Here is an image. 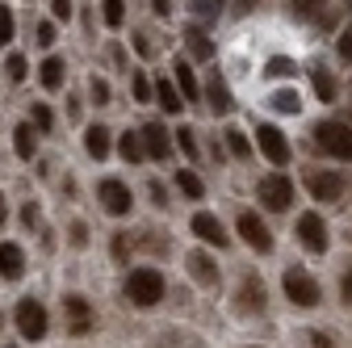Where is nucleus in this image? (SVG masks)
I'll return each instance as SVG.
<instances>
[{
	"instance_id": "obj_17",
	"label": "nucleus",
	"mask_w": 352,
	"mask_h": 348,
	"mask_svg": "<svg viewBox=\"0 0 352 348\" xmlns=\"http://www.w3.org/2000/svg\"><path fill=\"white\" fill-rule=\"evenodd\" d=\"M21 273H25V252L17 243H0V277L17 281Z\"/></svg>"
},
{
	"instance_id": "obj_33",
	"label": "nucleus",
	"mask_w": 352,
	"mask_h": 348,
	"mask_svg": "<svg viewBox=\"0 0 352 348\" xmlns=\"http://www.w3.org/2000/svg\"><path fill=\"white\" fill-rule=\"evenodd\" d=\"M88 93H93V101H97V105H109V84H105V80H97V76H93Z\"/></svg>"
},
{
	"instance_id": "obj_39",
	"label": "nucleus",
	"mask_w": 352,
	"mask_h": 348,
	"mask_svg": "<svg viewBox=\"0 0 352 348\" xmlns=\"http://www.w3.org/2000/svg\"><path fill=\"white\" fill-rule=\"evenodd\" d=\"M130 89H135V97H139V101H151V84H147L143 76H135V80H130Z\"/></svg>"
},
{
	"instance_id": "obj_3",
	"label": "nucleus",
	"mask_w": 352,
	"mask_h": 348,
	"mask_svg": "<svg viewBox=\"0 0 352 348\" xmlns=\"http://www.w3.org/2000/svg\"><path fill=\"white\" fill-rule=\"evenodd\" d=\"M281 285H285V298L294 302V307H302V311H311V307H319V281L306 273V269H285V277H281Z\"/></svg>"
},
{
	"instance_id": "obj_18",
	"label": "nucleus",
	"mask_w": 352,
	"mask_h": 348,
	"mask_svg": "<svg viewBox=\"0 0 352 348\" xmlns=\"http://www.w3.org/2000/svg\"><path fill=\"white\" fill-rule=\"evenodd\" d=\"M38 135H42V130L30 126V122H21V126L13 130V147H17L21 160H34V151H38Z\"/></svg>"
},
{
	"instance_id": "obj_21",
	"label": "nucleus",
	"mask_w": 352,
	"mask_h": 348,
	"mask_svg": "<svg viewBox=\"0 0 352 348\" xmlns=\"http://www.w3.org/2000/svg\"><path fill=\"white\" fill-rule=\"evenodd\" d=\"M84 151L93 155V160H105V155H109V130H105V126H88V135H84Z\"/></svg>"
},
{
	"instance_id": "obj_43",
	"label": "nucleus",
	"mask_w": 352,
	"mask_h": 348,
	"mask_svg": "<svg viewBox=\"0 0 352 348\" xmlns=\"http://www.w3.org/2000/svg\"><path fill=\"white\" fill-rule=\"evenodd\" d=\"M340 59H348V63H352V30H344V34H340Z\"/></svg>"
},
{
	"instance_id": "obj_41",
	"label": "nucleus",
	"mask_w": 352,
	"mask_h": 348,
	"mask_svg": "<svg viewBox=\"0 0 352 348\" xmlns=\"http://www.w3.org/2000/svg\"><path fill=\"white\" fill-rule=\"evenodd\" d=\"M126 252H130V239H126V231H118V235H113V256L126 260Z\"/></svg>"
},
{
	"instance_id": "obj_26",
	"label": "nucleus",
	"mask_w": 352,
	"mask_h": 348,
	"mask_svg": "<svg viewBox=\"0 0 352 348\" xmlns=\"http://www.w3.org/2000/svg\"><path fill=\"white\" fill-rule=\"evenodd\" d=\"M118 147H122V160H126V164H135V160H143V155H147L143 135H130V130L122 135V143H118Z\"/></svg>"
},
{
	"instance_id": "obj_7",
	"label": "nucleus",
	"mask_w": 352,
	"mask_h": 348,
	"mask_svg": "<svg viewBox=\"0 0 352 348\" xmlns=\"http://www.w3.org/2000/svg\"><path fill=\"white\" fill-rule=\"evenodd\" d=\"M256 147L264 151V160L277 164V168L289 164V143H285V135H281L273 122H260V126H256Z\"/></svg>"
},
{
	"instance_id": "obj_2",
	"label": "nucleus",
	"mask_w": 352,
	"mask_h": 348,
	"mask_svg": "<svg viewBox=\"0 0 352 348\" xmlns=\"http://www.w3.org/2000/svg\"><path fill=\"white\" fill-rule=\"evenodd\" d=\"M126 298L135 302V307H155L164 298V277L160 269H135L126 277Z\"/></svg>"
},
{
	"instance_id": "obj_12",
	"label": "nucleus",
	"mask_w": 352,
	"mask_h": 348,
	"mask_svg": "<svg viewBox=\"0 0 352 348\" xmlns=\"http://www.w3.org/2000/svg\"><path fill=\"white\" fill-rule=\"evenodd\" d=\"M264 302H269V290H264V281L256 273H248L243 285H239V311L243 315H264Z\"/></svg>"
},
{
	"instance_id": "obj_22",
	"label": "nucleus",
	"mask_w": 352,
	"mask_h": 348,
	"mask_svg": "<svg viewBox=\"0 0 352 348\" xmlns=\"http://www.w3.org/2000/svg\"><path fill=\"white\" fill-rule=\"evenodd\" d=\"M311 80H315V93H319V101H336L340 97V84H336V76L327 72V67H311Z\"/></svg>"
},
{
	"instance_id": "obj_14",
	"label": "nucleus",
	"mask_w": 352,
	"mask_h": 348,
	"mask_svg": "<svg viewBox=\"0 0 352 348\" xmlns=\"http://www.w3.org/2000/svg\"><path fill=\"white\" fill-rule=\"evenodd\" d=\"M185 265H189V277H193L197 285H206V290H214V285H218V265H214L206 252H189Z\"/></svg>"
},
{
	"instance_id": "obj_10",
	"label": "nucleus",
	"mask_w": 352,
	"mask_h": 348,
	"mask_svg": "<svg viewBox=\"0 0 352 348\" xmlns=\"http://www.w3.org/2000/svg\"><path fill=\"white\" fill-rule=\"evenodd\" d=\"M17 327H21L25 340H42V336H47V311H42V302H34V298L17 302Z\"/></svg>"
},
{
	"instance_id": "obj_46",
	"label": "nucleus",
	"mask_w": 352,
	"mask_h": 348,
	"mask_svg": "<svg viewBox=\"0 0 352 348\" xmlns=\"http://www.w3.org/2000/svg\"><path fill=\"white\" fill-rule=\"evenodd\" d=\"M21 223H25V227L38 223V206H25V210H21Z\"/></svg>"
},
{
	"instance_id": "obj_27",
	"label": "nucleus",
	"mask_w": 352,
	"mask_h": 348,
	"mask_svg": "<svg viewBox=\"0 0 352 348\" xmlns=\"http://www.w3.org/2000/svg\"><path fill=\"white\" fill-rule=\"evenodd\" d=\"M223 139H227V151H231L235 160H248V155H252V147H248V139H243V130H235V126H231Z\"/></svg>"
},
{
	"instance_id": "obj_29",
	"label": "nucleus",
	"mask_w": 352,
	"mask_h": 348,
	"mask_svg": "<svg viewBox=\"0 0 352 348\" xmlns=\"http://www.w3.org/2000/svg\"><path fill=\"white\" fill-rule=\"evenodd\" d=\"M273 109H281V113H298V109H302V101H298V93H294V89H281V93H273Z\"/></svg>"
},
{
	"instance_id": "obj_49",
	"label": "nucleus",
	"mask_w": 352,
	"mask_h": 348,
	"mask_svg": "<svg viewBox=\"0 0 352 348\" xmlns=\"http://www.w3.org/2000/svg\"><path fill=\"white\" fill-rule=\"evenodd\" d=\"M5 219H9V206H5V197H0V227H5Z\"/></svg>"
},
{
	"instance_id": "obj_44",
	"label": "nucleus",
	"mask_w": 352,
	"mask_h": 348,
	"mask_svg": "<svg viewBox=\"0 0 352 348\" xmlns=\"http://www.w3.org/2000/svg\"><path fill=\"white\" fill-rule=\"evenodd\" d=\"M340 298H344V307H352V269H348L344 281H340Z\"/></svg>"
},
{
	"instance_id": "obj_31",
	"label": "nucleus",
	"mask_w": 352,
	"mask_h": 348,
	"mask_svg": "<svg viewBox=\"0 0 352 348\" xmlns=\"http://www.w3.org/2000/svg\"><path fill=\"white\" fill-rule=\"evenodd\" d=\"M126 21V0H105V25H122Z\"/></svg>"
},
{
	"instance_id": "obj_24",
	"label": "nucleus",
	"mask_w": 352,
	"mask_h": 348,
	"mask_svg": "<svg viewBox=\"0 0 352 348\" xmlns=\"http://www.w3.org/2000/svg\"><path fill=\"white\" fill-rule=\"evenodd\" d=\"M176 185H181V193H189L193 202H201V197H206V181L197 177V172H189V168L176 172Z\"/></svg>"
},
{
	"instance_id": "obj_11",
	"label": "nucleus",
	"mask_w": 352,
	"mask_h": 348,
	"mask_svg": "<svg viewBox=\"0 0 352 348\" xmlns=\"http://www.w3.org/2000/svg\"><path fill=\"white\" fill-rule=\"evenodd\" d=\"M189 227H193V235H197L201 243H210V248H227V243H231V235L223 231V223H218L214 214H206V210H197V214H193Z\"/></svg>"
},
{
	"instance_id": "obj_47",
	"label": "nucleus",
	"mask_w": 352,
	"mask_h": 348,
	"mask_svg": "<svg viewBox=\"0 0 352 348\" xmlns=\"http://www.w3.org/2000/svg\"><path fill=\"white\" fill-rule=\"evenodd\" d=\"M72 243H76V248H84V227H80V223L72 227Z\"/></svg>"
},
{
	"instance_id": "obj_16",
	"label": "nucleus",
	"mask_w": 352,
	"mask_h": 348,
	"mask_svg": "<svg viewBox=\"0 0 352 348\" xmlns=\"http://www.w3.org/2000/svg\"><path fill=\"white\" fill-rule=\"evenodd\" d=\"M206 101H210V109L218 118L231 113V93H227V80L218 76V72H210V80H206Z\"/></svg>"
},
{
	"instance_id": "obj_13",
	"label": "nucleus",
	"mask_w": 352,
	"mask_h": 348,
	"mask_svg": "<svg viewBox=\"0 0 352 348\" xmlns=\"http://www.w3.org/2000/svg\"><path fill=\"white\" fill-rule=\"evenodd\" d=\"M101 202H105V210L113 214V219H122V214H130V206H135V197H130V189L122 185V181H101Z\"/></svg>"
},
{
	"instance_id": "obj_48",
	"label": "nucleus",
	"mask_w": 352,
	"mask_h": 348,
	"mask_svg": "<svg viewBox=\"0 0 352 348\" xmlns=\"http://www.w3.org/2000/svg\"><path fill=\"white\" fill-rule=\"evenodd\" d=\"M151 5H155V13H168V5H172V0H151Z\"/></svg>"
},
{
	"instance_id": "obj_40",
	"label": "nucleus",
	"mask_w": 352,
	"mask_h": 348,
	"mask_svg": "<svg viewBox=\"0 0 352 348\" xmlns=\"http://www.w3.org/2000/svg\"><path fill=\"white\" fill-rule=\"evenodd\" d=\"M34 126L38 130H51V109L47 105H34Z\"/></svg>"
},
{
	"instance_id": "obj_45",
	"label": "nucleus",
	"mask_w": 352,
	"mask_h": 348,
	"mask_svg": "<svg viewBox=\"0 0 352 348\" xmlns=\"http://www.w3.org/2000/svg\"><path fill=\"white\" fill-rule=\"evenodd\" d=\"M256 5H260V0H235V5H231V9H235V13H239V17H243V13H252V9H256Z\"/></svg>"
},
{
	"instance_id": "obj_36",
	"label": "nucleus",
	"mask_w": 352,
	"mask_h": 348,
	"mask_svg": "<svg viewBox=\"0 0 352 348\" xmlns=\"http://www.w3.org/2000/svg\"><path fill=\"white\" fill-rule=\"evenodd\" d=\"M9 38H13V13H9V9H0V47H5Z\"/></svg>"
},
{
	"instance_id": "obj_30",
	"label": "nucleus",
	"mask_w": 352,
	"mask_h": 348,
	"mask_svg": "<svg viewBox=\"0 0 352 348\" xmlns=\"http://www.w3.org/2000/svg\"><path fill=\"white\" fill-rule=\"evenodd\" d=\"M294 72H298V63H294V59H285V55H277V59L264 63V76H294Z\"/></svg>"
},
{
	"instance_id": "obj_19",
	"label": "nucleus",
	"mask_w": 352,
	"mask_h": 348,
	"mask_svg": "<svg viewBox=\"0 0 352 348\" xmlns=\"http://www.w3.org/2000/svg\"><path fill=\"white\" fill-rule=\"evenodd\" d=\"M172 67H176V84H181V97H185V101H201V89H197V76H193L189 59H176Z\"/></svg>"
},
{
	"instance_id": "obj_1",
	"label": "nucleus",
	"mask_w": 352,
	"mask_h": 348,
	"mask_svg": "<svg viewBox=\"0 0 352 348\" xmlns=\"http://www.w3.org/2000/svg\"><path fill=\"white\" fill-rule=\"evenodd\" d=\"M315 147L331 160H352V126L348 122H319L315 126Z\"/></svg>"
},
{
	"instance_id": "obj_34",
	"label": "nucleus",
	"mask_w": 352,
	"mask_h": 348,
	"mask_svg": "<svg viewBox=\"0 0 352 348\" xmlns=\"http://www.w3.org/2000/svg\"><path fill=\"white\" fill-rule=\"evenodd\" d=\"M319 9H323V0H294V13L298 17H315Z\"/></svg>"
},
{
	"instance_id": "obj_20",
	"label": "nucleus",
	"mask_w": 352,
	"mask_h": 348,
	"mask_svg": "<svg viewBox=\"0 0 352 348\" xmlns=\"http://www.w3.org/2000/svg\"><path fill=\"white\" fill-rule=\"evenodd\" d=\"M155 101L164 105V113H181V109H185V97L176 93V84H172V80H164V76L155 80Z\"/></svg>"
},
{
	"instance_id": "obj_42",
	"label": "nucleus",
	"mask_w": 352,
	"mask_h": 348,
	"mask_svg": "<svg viewBox=\"0 0 352 348\" xmlns=\"http://www.w3.org/2000/svg\"><path fill=\"white\" fill-rule=\"evenodd\" d=\"M51 13H55L59 21H67V17H72V0H51Z\"/></svg>"
},
{
	"instance_id": "obj_5",
	"label": "nucleus",
	"mask_w": 352,
	"mask_h": 348,
	"mask_svg": "<svg viewBox=\"0 0 352 348\" xmlns=\"http://www.w3.org/2000/svg\"><path fill=\"white\" fill-rule=\"evenodd\" d=\"M294 235H298V243L311 252V256H323L327 252V227H323V219L319 214H298V227H294Z\"/></svg>"
},
{
	"instance_id": "obj_25",
	"label": "nucleus",
	"mask_w": 352,
	"mask_h": 348,
	"mask_svg": "<svg viewBox=\"0 0 352 348\" xmlns=\"http://www.w3.org/2000/svg\"><path fill=\"white\" fill-rule=\"evenodd\" d=\"M63 59H55V55H47V63H42V84L55 93V89H63Z\"/></svg>"
},
{
	"instance_id": "obj_32",
	"label": "nucleus",
	"mask_w": 352,
	"mask_h": 348,
	"mask_svg": "<svg viewBox=\"0 0 352 348\" xmlns=\"http://www.w3.org/2000/svg\"><path fill=\"white\" fill-rule=\"evenodd\" d=\"M189 9H193V17H214L223 9V0H189Z\"/></svg>"
},
{
	"instance_id": "obj_8",
	"label": "nucleus",
	"mask_w": 352,
	"mask_h": 348,
	"mask_svg": "<svg viewBox=\"0 0 352 348\" xmlns=\"http://www.w3.org/2000/svg\"><path fill=\"white\" fill-rule=\"evenodd\" d=\"M239 235H243V243H248L252 252H260V256L273 252V231L264 227V219H260V214H252V210L239 214Z\"/></svg>"
},
{
	"instance_id": "obj_28",
	"label": "nucleus",
	"mask_w": 352,
	"mask_h": 348,
	"mask_svg": "<svg viewBox=\"0 0 352 348\" xmlns=\"http://www.w3.org/2000/svg\"><path fill=\"white\" fill-rule=\"evenodd\" d=\"M176 147H181L189 160H197V151H201V143H197V135H193L189 126H181V130H176Z\"/></svg>"
},
{
	"instance_id": "obj_23",
	"label": "nucleus",
	"mask_w": 352,
	"mask_h": 348,
	"mask_svg": "<svg viewBox=\"0 0 352 348\" xmlns=\"http://www.w3.org/2000/svg\"><path fill=\"white\" fill-rule=\"evenodd\" d=\"M185 51H189L193 59H214V42L193 25V30H185Z\"/></svg>"
},
{
	"instance_id": "obj_50",
	"label": "nucleus",
	"mask_w": 352,
	"mask_h": 348,
	"mask_svg": "<svg viewBox=\"0 0 352 348\" xmlns=\"http://www.w3.org/2000/svg\"><path fill=\"white\" fill-rule=\"evenodd\" d=\"M0 323H5V319H0Z\"/></svg>"
},
{
	"instance_id": "obj_4",
	"label": "nucleus",
	"mask_w": 352,
	"mask_h": 348,
	"mask_svg": "<svg viewBox=\"0 0 352 348\" xmlns=\"http://www.w3.org/2000/svg\"><path fill=\"white\" fill-rule=\"evenodd\" d=\"M256 193H260V202L269 206V210H289V202H294V181L285 177V172H269L260 185H256Z\"/></svg>"
},
{
	"instance_id": "obj_35",
	"label": "nucleus",
	"mask_w": 352,
	"mask_h": 348,
	"mask_svg": "<svg viewBox=\"0 0 352 348\" xmlns=\"http://www.w3.org/2000/svg\"><path fill=\"white\" fill-rule=\"evenodd\" d=\"M5 72H9V80H25V59H21V55H9Z\"/></svg>"
},
{
	"instance_id": "obj_9",
	"label": "nucleus",
	"mask_w": 352,
	"mask_h": 348,
	"mask_svg": "<svg viewBox=\"0 0 352 348\" xmlns=\"http://www.w3.org/2000/svg\"><path fill=\"white\" fill-rule=\"evenodd\" d=\"M63 315H67V331L72 336H88V331L97 327L93 307H88V298H80V294H67L63 298Z\"/></svg>"
},
{
	"instance_id": "obj_15",
	"label": "nucleus",
	"mask_w": 352,
	"mask_h": 348,
	"mask_svg": "<svg viewBox=\"0 0 352 348\" xmlns=\"http://www.w3.org/2000/svg\"><path fill=\"white\" fill-rule=\"evenodd\" d=\"M143 147H147L151 160H168L172 155V139H168V130L160 122H147L143 126Z\"/></svg>"
},
{
	"instance_id": "obj_37",
	"label": "nucleus",
	"mask_w": 352,
	"mask_h": 348,
	"mask_svg": "<svg viewBox=\"0 0 352 348\" xmlns=\"http://www.w3.org/2000/svg\"><path fill=\"white\" fill-rule=\"evenodd\" d=\"M306 340H311V348H336V340H331L327 331H319V327H315V331H306Z\"/></svg>"
},
{
	"instance_id": "obj_6",
	"label": "nucleus",
	"mask_w": 352,
	"mask_h": 348,
	"mask_svg": "<svg viewBox=\"0 0 352 348\" xmlns=\"http://www.w3.org/2000/svg\"><path fill=\"white\" fill-rule=\"evenodd\" d=\"M306 189L315 193V202H323V206H336L340 197H344V177L340 172H331V168H319V172H311V177H306Z\"/></svg>"
},
{
	"instance_id": "obj_38",
	"label": "nucleus",
	"mask_w": 352,
	"mask_h": 348,
	"mask_svg": "<svg viewBox=\"0 0 352 348\" xmlns=\"http://www.w3.org/2000/svg\"><path fill=\"white\" fill-rule=\"evenodd\" d=\"M34 34H38V47H51V42H55V25H51V21H42Z\"/></svg>"
}]
</instances>
